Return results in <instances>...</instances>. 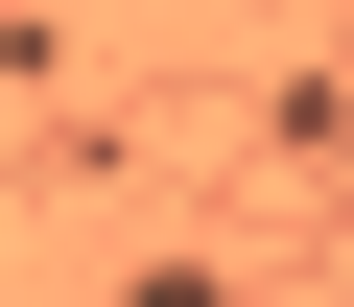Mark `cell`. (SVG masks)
I'll use <instances>...</instances> for the list:
<instances>
[{"label": "cell", "instance_id": "1", "mask_svg": "<svg viewBox=\"0 0 354 307\" xmlns=\"http://www.w3.org/2000/svg\"><path fill=\"white\" fill-rule=\"evenodd\" d=\"M118 307H236V283H213V260H142V283H118Z\"/></svg>", "mask_w": 354, "mask_h": 307}]
</instances>
